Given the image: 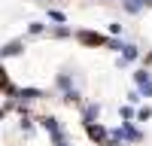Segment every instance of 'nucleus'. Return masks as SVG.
<instances>
[{"instance_id": "nucleus-10", "label": "nucleus", "mask_w": 152, "mask_h": 146, "mask_svg": "<svg viewBox=\"0 0 152 146\" xmlns=\"http://www.w3.org/2000/svg\"><path fill=\"white\" fill-rule=\"evenodd\" d=\"M49 18H52L55 24H67V15H64L61 9H49Z\"/></svg>"}, {"instance_id": "nucleus-14", "label": "nucleus", "mask_w": 152, "mask_h": 146, "mask_svg": "<svg viewBox=\"0 0 152 146\" xmlns=\"http://www.w3.org/2000/svg\"><path fill=\"white\" fill-rule=\"evenodd\" d=\"M52 146H70V140H67V134L61 131L58 137H52Z\"/></svg>"}, {"instance_id": "nucleus-8", "label": "nucleus", "mask_w": 152, "mask_h": 146, "mask_svg": "<svg viewBox=\"0 0 152 146\" xmlns=\"http://www.w3.org/2000/svg\"><path fill=\"white\" fill-rule=\"evenodd\" d=\"M49 34H52V36H55V40H67V36H73V31L67 28V24H55V28H52V31H49Z\"/></svg>"}, {"instance_id": "nucleus-4", "label": "nucleus", "mask_w": 152, "mask_h": 146, "mask_svg": "<svg viewBox=\"0 0 152 146\" xmlns=\"http://www.w3.org/2000/svg\"><path fill=\"white\" fill-rule=\"evenodd\" d=\"M24 52V43L21 40H9V43H3V49H0V58H15V55H21Z\"/></svg>"}, {"instance_id": "nucleus-9", "label": "nucleus", "mask_w": 152, "mask_h": 146, "mask_svg": "<svg viewBox=\"0 0 152 146\" xmlns=\"http://www.w3.org/2000/svg\"><path fill=\"white\" fill-rule=\"evenodd\" d=\"M125 12H128V15H137V12H143V6H140V0H125Z\"/></svg>"}, {"instance_id": "nucleus-11", "label": "nucleus", "mask_w": 152, "mask_h": 146, "mask_svg": "<svg viewBox=\"0 0 152 146\" xmlns=\"http://www.w3.org/2000/svg\"><path fill=\"white\" fill-rule=\"evenodd\" d=\"M28 34H31V36H40V34H46V24H43V21H34V24H28Z\"/></svg>"}, {"instance_id": "nucleus-5", "label": "nucleus", "mask_w": 152, "mask_h": 146, "mask_svg": "<svg viewBox=\"0 0 152 146\" xmlns=\"http://www.w3.org/2000/svg\"><path fill=\"white\" fill-rule=\"evenodd\" d=\"M97 116H100V104H85L82 107V122H85V125L97 122Z\"/></svg>"}, {"instance_id": "nucleus-12", "label": "nucleus", "mask_w": 152, "mask_h": 146, "mask_svg": "<svg viewBox=\"0 0 152 146\" xmlns=\"http://www.w3.org/2000/svg\"><path fill=\"white\" fill-rule=\"evenodd\" d=\"M104 46L110 49V52H122V46H125V43H122V40H110V36H107V43H104Z\"/></svg>"}, {"instance_id": "nucleus-19", "label": "nucleus", "mask_w": 152, "mask_h": 146, "mask_svg": "<svg viewBox=\"0 0 152 146\" xmlns=\"http://www.w3.org/2000/svg\"><path fill=\"white\" fill-rule=\"evenodd\" d=\"M3 116H6V107H0V119H3Z\"/></svg>"}, {"instance_id": "nucleus-3", "label": "nucleus", "mask_w": 152, "mask_h": 146, "mask_svg": "<svg viewBox=\"0 0 152 146\" xmlns=\"http://www.w3.org/2000/svg\"><path fill=\"white\" fill-rule=\"evenodd\" d=\"M76 40L85 43V46H104V43H107V36H104V34H97V31H76Z\"/></svg>"}, {"instance_id": "nucleus-13", "label": "nucleus", "mask_w": 152, "mask_h": 146, "mask_svg": "<svg viewBox=\"0 0 152 146\" xmlns=\"http://www.w3.org/2000/svg\"><path fill=\"white\" fill-rule=\"evenodd\" d=\"M134 116L140 119V122H146V119H152V110H149V107H140V110H137Z\"/></svg>"}, {"instance_id": "nucleus-7", "label": "nucleus", "mask_w": 152, "mask_h": 146, "mask_svg": "<svg viewBox=\"0 0 152 146\" xmlns=\"http://www.w3.org/2000/svg\"><path fill=\"white\" fill-rule=\"evenodd\" d=\"M0 91H6L9 97L15 94V85H12V79L6 76V70H3V67H0Z\"/></svg>"}, {"instance_id": "nucleus-18", "label": "nucleus", "mask_w": 152, "mask_h": 146, "mask_svg": "<svg viewBox=\"0 0 152 146\" xmlns=\"http://www.w3.org/2000/svg\"><path fill=\"white\" fill-rule=\"evenodd\" d=\"M140 6H143V9H146V6H152V0H140Z\"/></svg>"}, {"instance_id": "nucleus-6", "label": "nucleus", "mask_w": 152, "mask_h": 146, "mask_svg": "<svg viewBox=\"0 0 152 146\" xmlns=\"http://www.w3.org/2000/svg\"><path fill=\"white\" fill-rule=\"evenodd\" d=\"M122 58L128 61V64H134V61L140 58V46H134V43H125V46H122Z\"/></svg>"}, {"instance_id": "nucleus-16", "label": "nucleus", "mask_w": 152, "mask_h": 146, "mask_svg": "<svg viewBox=\"0 0 152 146\" xmlns=\"http://www.w3.org/2000/svg\"><path fill=\"white\" fill-rule=\"evenodd\" d=\"M128 101H131V104L137 107V104H140V101H143V94H140V91H137V88H134V91H128Z\"/></svg>"}, {"instance_id": "nucleus-1", "label": "nucleus", "mask_w": 152, "mask_h": 146, "mask_svg": "<svg viewBox=\"0 0 152 146\" xmlns=\"http://www.w3.org/2000/svg\"><path fill=\"white\" fill-rule=\"evenodd\" d=\"M134 85L143 97H152V73L143 67V70H134Z\"/></svg>"}, {"instance_id": "nucleus-2", "label": "nucleus", "mask_w": 152, "mask_h": 146, "mask_svg": "<svg viewBox=\"0 0 152 146\" xmlns=\"http://www.w3.org/2000/svg\"><path fill=\"white\" fill-rule=\"evenodd\" d=\"M85 134H88V140H91V143H100V146L110 140V128H107V125H100V122L85 125Z\"/></svg>"}, {"instance_id": "nucleus-17", "label": "nucleus", "mask_w": 152, "mask_h": 146, "mask_svg": "<svg viewBox=\"0 0 152 146\" xmlns=\"http://www.w3.org/2000/svg\"><path fill=\"white\" fill-rule=\"evenodd\" d=\"M104 146H125V143H122V140H107Z\"/></svg>"}, {"instance_id": "nucleus-15", "label": "nucleus", "mask_w": 152, "mask_h": 146, "mask_svg": "<svg viewBox=\"0 0 152 146\" xmlns=\"http://www.w3.org/2000/svg\"><path fill=\"white\" fill-rule=\"evenodd\" d=\"M119 113H122V119H125V122H131V119H134V107L128 104V107H122Z\"/></svg>"}]
</instances>
